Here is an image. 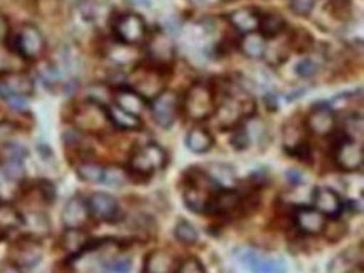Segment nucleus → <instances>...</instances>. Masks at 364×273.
<instances>
[{
    "instance_id": "35",
    "label": "nucleus",
    "mask_w": 364,
    "mask_h": 273,
    "mask_svg": "<svg viewBox=\"0 0 364 273\" xmlns=\"http://www.w3.org/2000/svg\"><path fill=\"white\" fill-rule=\"evenodd\" d=\"M4 177L11 182H21L24 178V166L21 160H6L2 165Z\"/></svg>"
},
{
    "instance_id": "8",
    "label": "nucleus",
    "mask_w": 364,
    "mask_h": 273,
    "mask_svg": "<svg viewBox=\"0 0 364 273\" xmlns=\"http://www.w3.org/2000/svg\"><path fill=\"white\" fill-rule=\"evenodd\" d=\"M44 35H42V32L36 26L26 24L18 29L16 34V45H14V50L18 55H22L24 59L36 61V59H39L44 54Z\"/></svg>"
},
{
    "instance_id": "3",
    "label": "nucleus",
    "mask_w": 364,
    "mask_h": 273,
    "mask_svg": "<svg viewBox=\"0 0 364 273\" xmlns=\"http://www.w3.org/2000/svg\"><path fill=\"white\" fill-rule=\"evenodd\" d=\"M215 106V94H213L212 87L198 82L186 92L183 103H181V109L193 121H202V119H207L213 114Z\"/></svg>"
},
{
    "instance_id": "11",
    "label": "nucleus",
    "mask_w": 364,
    "mask_h": 273,
    "mask_svg": "<svg viewBox=\"0 0 364 273\" xmlns=\"http://www.w3.org/2000/svg\"><path fill=\"white\" fill-rule=\"evenodd\" d=\"M34 92V81L24 72H4L0 77V96L4 99L11 97H29Z\"/></svg>"
},
{
    "instance_id": "2",
    "label": "nucleus",
    "mask_w": 364,
    "mask_h": 273,
    "mask_svg": "<svg viewBox=\"0 0 364 273\" xmlns=\"http://www.w3.org/2000/svg\"><path fill=\"white\" fill-rule=\"evenodd\" d=\"M166 166V152L158 145H144L134 151V155L129 160L128 174L134 178L149 179L153 174L163 169Z\"/></svg>"
},
{
    "instance_id": "25",
    "label": "nucleus",
    "mask_w": 364,
    "mask_h": 273,
    "mask_svg": "<svg viewBox=\"0 0 364 273\" xmlns=\"http://www.w3.org/2000/svg\"><path fill=\"white\" fill-rule=\"evenodd\" d=\"M286 18H284L281 13L277 12H267L264 16H260V24L259 30L260 35L267 39H275V37L282 35L284 30H286Z\"/></svg>"
},
{
    "instance_id": "33",
    "label": "nucleus",
    "mask_w": 364,
    "mask_h": 273,
    "mask_svg": "<svg viewBox=\"0 0 364 273\" xmlns=\"http://www.w3.org/2000/svg\"><path fill=\"white\" fill-rule=\"evenodd\" d=\"M129 174L128 169L119 168V166H106L102 169V182L108 186H123V184L128 182Z\"/></svg>"
},
{
    "instance_id": "13",
    "label": "nucleus",
    "mask_w": 364,
    "mask_h": 273,
    "mask_svg": "<svg viewBox=\"0 0 364 273\" xmlns=\"http://www.w3.org/2000/svg\"><path fill=\"white\" fill-rule=\"evenodd\" d=\"M239 260L252 273H287V263L282 258H267L252 250L240 252Z\"/></svg>"
},
{
    "instance_id": "20",
    "label": "nucleus",
    "mask_w": 364,
    "mask_h": 273,
    "mask_svg": "<svg viewBox=\"0 0 364 273\" xmlns=\"http://www.w3.org/2000/svg\"><path fill=\"white\" fill-rule=\"evenodd\" d=\"M60 247L69 257H79L87 250L95 248V243L82 228H66L60 238Z\"/></svg>"
},
{
    "instance_id": "48",
    "label": "nucleus",
    "mask_w": 364,
    "mask_h": 273,
    "mask_svg": "<svg viewBox=\"0 0 364 273\" xmlns=\"http://www.w3.org/2000/svg\"><path fill=\"white\" fill-rule=\"evenodd\" d=\"M0 273H21V272H18V267H6Z\"/></svg>"
},
{
    "instance_id": "29",
    "label": "nucleus",
    "mask_w": 364,
    "mask_h": 273,
    "mask_svg": "<svg viewBox=\"0 0 364 273\" xmlns=\"http://www.w3.org/2000/svg\"><path fill=\"white\" fill-rule=\"evenodd\" d=\"M212 146L213 138L207 129L193 128L188 134H186V147H188L190 151L202 155V152H207Z\"/></svg>"
},
{
    "instance_id": "42",
    "label": "nucleus",
    "mask_w": 364,
    "mask_h": 273,
    "mask_svg": "<svg viewBox=\"0 0 364 273\" xmlns=\"http://www.w3.org/2000/svg\"><path fill=\"white\" fill-rule=\"evenodd\" d=\"M316 0H291V9L297 16H309L314 9Z\"/></svg>"
},
{
    "instance_id": "1",
    "label": "nucleus",
    "mask_w": 364,
    "mask_h": 273,
    "mask_svg": "<svg viewBox=\"0 0 364 273\" xmlns=\"http://www.w3.org/2000/svg\"><path fill=\"white\" fill-rule=\"evenodd\" d=\"M220 186L213 182L212 177L205 171L191 169L190 174L185 177V188H183V200L188 210L193 213H207L210 201Z\"/></svg>"
},
{
    "instance_id": "49",
    "label": "nucleus",
    "mask_w": 364,
    "mask_h": 273,
    "mask_svg": "<svg viewBox=\"0 0 364 273\" xmlns=\"http://www.w3.org/2000/svg\"><path fill=\"white\" fill-rule=\"evenodd\" d=\"M349 273H363V268H358V270H351Z\"/></svg>"
},
{
    "instance_id": "14",
    "label": "nucleus",
    "mask_w": 364,
    "mask_h": 273,
    "mask_svg": "<svg viewBox=\"0 0 364 273\" xmlns=\"http://www.w3.org/2000/svg\"><path fill=\"white\" fill-rule=\"evenodd\" d=\"M244 206V198L237 189L232 188H220L213 194L212 201H210L207 215L213 216H228L232 213Z\"/></svg>"
},
{
    "instance_id": "21",
    "label": "nucleus",
    "mask_w": 364,
    "mask_h": 273,
    "mask_svg": "<svg viewBox=\"0 0 364 273\" xmlns=\"http://www.w3.org/2000/svg\"><path fill=\"white\" fill-rule=\"evenodd\" d=\"M260 16H262V13L255 11V9L242 7L228 13V22H230L233 29L245 35L250 34V32H259Z\"/></svg>"
},
{
    "instance_id": "28",
    "label": "nucleus",
    "mask_w": 364,
    "mask_h": 273,
    "mask_svg": "<svg viewBox=\"0 0 364 273\" xmlns=\"http://www.w3.org/2000/svg\"><path fill=\"white\" fill-rule=\"evenodd\" d=\"M265 48H267V44H265V39L260 35V32H250L240 40V50L249 59H262Z\"/></svg>"
},
{
    "instance_id": "19",
    "label": "nucleus",
    "mask_w": 364,
    "mask_h": 273,
    "mask_svg": "<svg viewBox=\"0 0 364 273\" xmlns=\"http://www.w3.org/2000/svg\"><path fill=\"white\" fill-rule=\"evenodd\" d=\"M307 128L311 129L312 134L316 136H329L336 128L334 113L329 106H317L311 111L309 118H307Z\"/></svg>"
},
{
    "instance_id": "24",
    "label": "nucleus",
    "mask_w": 364,
    "mask_h": 273,
    "mask_svg": "<svg viewBox=\"0 0 364 273\" xmlns=\"http://www.w3.org/2000/svg\"><path fill=\"white\" fill-rule=\"evenodd\" d=\"M116 106H119L121 109H124L126 113L139 116L146 109V99L143 96H139L136 91H133L132 87H119L116 91L114 96Z\"/></svg>"
},
{
    "instance_id": "43",
    "label": "nucleus",
    "mask_w": 364,
    "mask_h": 273,
    "mask_svg": "<svg viewBox=\"0 0 364 273\" xmlns=\"http://www.w3.org/2000/svg\"><path fill=\"white\" fill-rule=\"evenodd\" d=\"M6 155H7V160H21L22 161L27 156V151L18 145H7Z\"/></svg>"
},
{
    "instance_id": "37",
    "label": "nucleus",
    "mask_w": 364,
    "mask_h": 273,
    "mask_svg": "<svg viewBox=\"0 0 364 273\" xmlns=\"http://www.w3.org/2000/svg\"><path fill=\"white\" fill-rule=\"evenodd\" d=\"M133 263L126 257H111L109 262L105 263L106 273H132Z\"/></svg>"
},
{
    "instance_id": "32",
    "label": "nucleus",
    "mask_w": 364,
    "mask_h": 273,
    "mask_svg": "<svg viewBox=\"0 0 364 273\" xmlns=\"http://www.w3.org/2000/svg\"><path fill=\"white\" fill-rule=\"evenodd\" d=\"M102 169H105V166H101L97 163H91V161H84V163L77 165L76 173H77V177L82 179V182L101 183L102 182Z\"/></svg>"
},
{
    "instance_id": "10",
    "label": "nucleus",
    "mask_w": 364,
    "mask_h": 273,
    "mask_svg": "<svg viewBox=\"0 0 364 273\" xmlns=\"http://www.w3.org/2000/svg\"><path fill=\"white\" fill-rule=\"evenodd\" d=\"M91 218L105 223H113L119 216V203L109 193H92L86 200Z\"/></svg>"
},
{
    "instance_id": "4",
    "label": "nucleus",
    "mask_w": 364,
    "mask_h": 273,
    "mask_svg": "<svg viewBox=\"0 0 364 273\" xmlns=\"http://www.w3.org/2000/svg\"><path fill=\"white\" fill-rule=\"evenodd\" d=\"M254 101L249 99V97L240 99V97L233 94H225L223 96L222 103L215 106L213 114H215V121L218 124V128L228 129L237 126L245 116L254 113Z\"/></svg>"
},
{
    "instance_id": "22",
    "label": "nucleus",
    "mask_w": 364,
    "mask_h": 273,
    "mask_svg": "<svg viewBox=\"0 0 364 273\" xmlns=\"http://www.w3.org/2000/svg\"><path fill=\"white\" fill-rule=\"evenodd\" d=\"M76 121L81 128L90 129V131H97V129L105 128L102 123H109L108 114L101 108L100 103H92L90 101L82 109H79L76 116Z\"/></svg>"
},
{
    "instance_id": "34",
    "label": "nucleus",
    "mask_w": 364,
    "mask_h": 273,
    "mask_svg": "<svg viewBox=\"0 0 364 273\" xmlns=\"http://www.w3.org/2000/svg\"><path fill=\"white\" fill-rule=\"evenodd\" d=\"M328 11L336 21H348L353 13L351 0H329Z\"/></svg>"
},
{
    "instance_id": "30",
    "label": "nucleus",
    "mask_w": 364,
    "mask_h": 273,
    "mask_svg": "<svg viewBox=\"0 0 364 273\" xmlns=\"http://www.w3.org/2000/svg\"><path fill=\"white\" fill-rule=\"evenodd\" d=\"M24 225L29 228L32 238L46 237V235H49V228H50L49 220L48 216L42 215V213H31L29 216H26L24 218Z\"/></svg>"
},
{
    "instance_id": "18",
    "label": "nucleus",
    "mask_w": 364,
    "mask_h": 273,
    "mask_svg": "<svg viewBox=\"0 0 364 273\" xmlns=\"http://www.w3.org/2000/svg\"><path fill=\"white\" fill-rule=\"evenodd\" d=\"M90 218L91 215L87 210V203L79 194L73 196L63 210V223L66 228H82Z\"/></svg>"
},
{
    "instance_id": "44",
    "label": "nucleus",
    "mask_w": 364,
    "mask_h": 273,
    "mask_svg": "<svg viewBox=\"0 0 364 273\" xmlns=\"http://www.w3.org/2000/svg\"><path fill=\"white\" fill-rule=\"evenodd\" d=\"M249 133L245 131V129H239V131H237V134L235 136H233V140H232V145L237 147V150H244V147H247L249 146Z\"/></svg>"
},
{
    "instance_id": "47",
    "label": "nucleus",
    "mask_w": 364,
    "mask_h": 273,
    "mask_svg": "<svg viewBox=\"0 0 364 273\" xmlns=\"http://www.w3.org/2000/svg\"><path fill=\"white\" fill-rule=\"evenodd\" d=\"M128 2L132 4V6H144V7H148L151 0H128Z\"/></svg>"
},
{
    "instance_id": "41",
    "label": "nucleus",
    "mask_w": 364,
    "mask_h": 273,
    "mask_svg": "<svg viewBox=\"0 0 364 273\" xmlns=\"http://www.w3.org/2000/svg\"><path fill=\"white\" fill-rule=\"evenodd\" d=\"M363 118L361 116H353V118L348 119V126H346V136L351 138V140L358 141L363 138Z\"/></svg>"
},
{
    "instance_id": "45",
    "label": "nucleus",
    "mask_w": 364,
    "mask_h": 273,
    "mask_svg": "<svg viewBox=\"0 0 364 273\" xmlns=\"http://www.w3.org/2000/svg\"><path fill=\"white\" fill-rule=\"evenodd\" d=\"M9 34V24H7V18L0 13V43L6 40V37Z\"/></svg>"
},
{
    "instance_id": "39",
    "label": "nucleus",
    "mask_w": 364,
    "mask_h": 273,
    "mask_svg": "<svg viewBox=\"0 0 364 273\" xmlns=\"http://www.w3.org/2000/svg\"><path fill=\"white\" fill-rule=\"evenodd\" d=\"M175 273H207V270H205L203 263L200 262L198 258L190 257L181 263H178V267H176Z\"/></svg>"
},
{
    "instance_id": "9",
    "label": "nucleus",
    "mask_w": 364,
    "mask_h": 273,
    "mask_svg": "<svg viewBox=\"0 0 364 273\" xmlns=\"http://www.w3.org/2000/svg\"><path fill=\"white\" fill-rule=\"evenodd\" d=\"M180 97L173 91H163L151 103V114L160 128H170L180 111Z\"/></svg>"
},
{
    "instance_id": "36",
    "label": "nucleus",
    "mask_w": 364,
    "mask_h": 273,
    "mask_svg": "<svg viewBox=\"0 0 364 273\" xmlns=\"http://www.w3.org/2000/svg\"><path fill=\"white\" fill-rule=\"evenodd\" d=\"M338 218H329L331 221H326L324 225L323 231L326 233V238H328L329 242H339V240L346 235V225H344L343 221H339Z\"/></svg>"
},
{
    "instance_id": "7",
    "label": "nucleus",
    "mask_w": 364,
    "mask_h": 273,
    "mask_svg": "<svg viewBox=\"0 0 364 273\" xmlns=\"http://www.w3.org/2000/svg\"><path fill=\"white\" fill-rule=\"evenodd\" d=\"M161 71L163 69L153 66V64L149 67L136 69L132 76V89L136 91L144 99H155L165 87Z\"/></svg>"
},
{
    "instance_id": "6",
    "label": "nucleus",
    "mask_w": 364,
    "mask_h": 273,
    "mask_svg": "<svg viewBox=\"0 0 364 273\" xmlns=\"http://www.w3.org/2000/svg\"><path fill=\"white\" fill-rule=\"evenodd\" d=\"M334 161L339 169L346 173H354L363 168L364 163V151L361 141L351 140L344 134L334 146Z\"/></svg>"
},
{
    "instance_id": "17",
    "label": "nucleus",
    "mask_w": 364,
    "mask_h": 273,
    "mask_svg": "<svg viewBox=\"0 0 364 273\" xmlns=\"http://www.w3.org/2000/svg\"><path fill=\"white\" fill-rule=\"evenodd\" d=\"M12 258L18 268H32L41 262L42 248L36 238H26L18 242L12 250Z\"/></svg>"
},
{
    "instance_id": "16",
    "label": "nucleus",
    "mask_w": 364,
    "mask_h": 273,
    "mask_svg": "<svg viewBox=\"0 0 364 273\" xmlns=\"http://www.w3.org/2000/svg\"><path fill=\"white\" fill-rule=\"evenodd\" d=\"M312 200H314V208L319 213H323L326 218H338L343 211V200L339 198V194L331 188H316L314 194H312Z\"/></svg>"
},
{
    "instance_id": "27",
    "label": "nucleus",
    "mask_w": 364,
    "mask_h": 273,
    "mask_svg": "<svg viewBox=\"0 0 364 273\" xmlns=\"http://www.w3.org/2000/svg\"><path fill=\"white\" fill-rule=\"evenodd\" d=\"M106 114H108L109 123L119 129L134 131V129L141 128V119H139L138 116L126 113L124 109H121L119 106H116V104L109 106V108L106 109Z\"/></svg>"
},
{
    "instance_id": "40",
    "label": "nucleus",
    "mask_w": 364,
    "mask_h": 273,
    "mask_svg": "<svg viewBox=\"0 0 364 273\" xmlns=\"http://www.w3.org/2000/svg\"><path fill=\"white\" fill-rule=\"evenodd\" d=\"M317 69H319V62H317L316 59H312V57H306L297 64L296 72H297L299 77H304V79H306V77L314 76V74L317 72Z\"/></svg>"
},
{
    "instance_id": "12",
    "label": "nucleus",
    "mask_w": 364,
    "mask_h": 273,
    "mask_svg": "<svg viewBox=\"0 0 364 273\" xmlns=\"http://www.w3.org/2000/svg\"><path fill=\"white\" fill-rule=\"evenodd\" d=\"M148 55L153 66L166 69L175 59V45L163 30H156L148 44Z\"/></svg>"
},
{
    "instance_id": "31",
    "label": "nucleus",
    "mask_w": 364,
    "mask_h": 273,
    "mask_svg": "<svg viewBox=\"0 0 364 273\" xmlns=\"http://www.w3.org/2000/svg\"><path fill=\"white\" fill-rule=\"evenodd\" d=\"M173 231H175V238L178 240L180 243L186 245V247L195 245L200 238V233H198V230L195 228V225H191L190 221H186V220H180L178 223H176Z\"/></svg>"
},
{
    "instance_id": "15",
    "label": "nucleus",
    "mask_w": 364,
    "mask_h": 273,
    "mask_svg": "<svg viewBox=\"0 0 364 273\" xmlns=\"http://www.w3.org/2000/svg\"><path fill=\"white\" fill-rule=\"evenodd\" d=\"M326 216L319 213L314 206H299L294 213V223L297 230L304 235H319L323 233L326 225Z\"/></svg>"
},
{
    "instance_id": "23",
    "label": "nucleus",
    "mask_w": 364,
    "mask_h": 273,
    "mask_svg": "<svg viewBox=\"0 0 364 273\" xmlns=\"http://www.w3.org/2000/svg\"><path fill=\"white\" fill-rule=\"evenodd\" d=\"M176 260L166 250H155V252L148 253L146 260H144L143 273H175Z\"/></svg>"
},
{
    "instance_id": "26",
    "label": "nucleus",
    "mask_w": 364,
    "mask_h": 273,
    "mask_svg": "<svg viewBox=\"0 0 364 273\" xmlns=\"http://www.w3.org/2000/svg\"><path fill=\"white\" fill-rule=\"evenodd\" d=\"M24 225V216L16 206L7 201H0V233H11Z\"/></svg>"
},
{
    "instance_id": "46",
    "label": "nucleus",
    "mask_w": 364,
    "mask_h": 273,
    "mask_svg": "<svg viewBox=\"0 0 364 273\" xmlns=\"http://www.w3.org/2000/svg\"><path fill=\"white\" fill-rule=\"evenodd\" d=\"M287 179L294 184H301L302 183V174L296 169H291V171H287Z\"/></svg>"
},
{
    "instance_id": "38",
    "label": "nucleus",
    "mask_w": 364,
    "mask_h": 273,
    "mask_svg": "<svg viewBox=\"0 0 364 273\" xmlns=\"http://www.w3.org/2000/svg\"><path fill=\"white\" fill-rule=\"evenodd\" d=\"M133 45H126V44H118L111 49L109 57L113 59L116 64H129L134 61V52H132Z\"/></svg>"
},
{
    "instance_id": "5",
    "label": "nucleus",
    "mask_w": 364,
    "mask_h": 273,
    "mask_svg": "<svg viewBox=\"0 0 364 273\" xmlns=\"http://www.w3.org/2000/svg\"><path fill=\"white\" fill-rule=\"evenodd\" d=\"M113 30L116 39H118L121 44L133 45V48L134 45L143 44L148 37L146 22L143 21L141 16L133 12L123 13V16L116 18L113 24Z\"/></svg>"
}]
</instances>
